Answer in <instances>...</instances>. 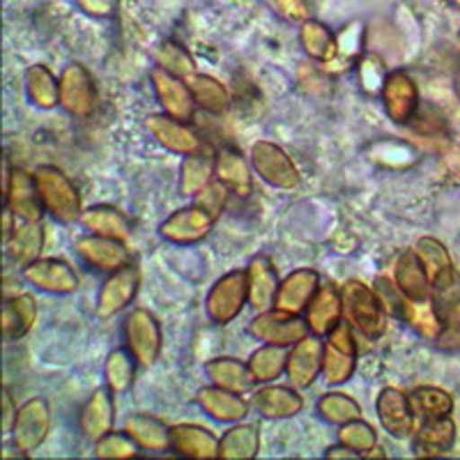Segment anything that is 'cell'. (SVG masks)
<instances>
[{
	"label": "cell",
	"instance_id": "cell-59",
	"mask_svg": "<svg viewBox=\"0 0 460 460\" xmlns=\"http://www.w3.org/2000/svg\"><path fill=\"white\" fill-rule=\"evenodd\" d=\"M3 410H5V414H3V430H5V433H12V429H14V421H16V414H19V408H14V401H12L10 392L3 394Z\"/></svg>",
	"mask_w": 460,
	"mask_h": 460
},
{
	"label": "cell",
	"instance_id": "cell-17",
	"mask_svg": "<svg viewBox=\"0 0 460 460\" xmlns=\"http://www.w3.org/2000/svg\"><path fill=\"white\" fill-rule=\"evenodd\" d=\"M76 253L85 265L94 267L100 272H115V270L129 265V252L125 249V242L94 235V233L76 242Z\"/></svg>",
	"mask_w": 460,
	"mask_h": 460
},
{
	"label": "cell",
	"instance_id": "cell-14",
	"mask_svg": "<svg viewBox=\"0 0 460 460\" xmlns=\"http://www.w3.org/2000/svg\"><path fill=\"white\" fill-rule=\"evenodd\" d=\"M385 111L396 125H410L414 113L419 111V90L410 74L396 69L387 76V84L382 88Z\"/></svg>",
	"mask_w": 460,
	"mask_h": 460
},
{
	"label": "cell",
	"instance_id": "cell-4",
	"mask_svg": "<svg viewBox=\"0 0 460 460\" xmlns=\"http://www.w3.org/2000/svg\"><path fill=\"white\" fill-rule=\"evenodd\" d=\"M357 367V345L352 324L341 323L324 341L323 373L330 385H343L352 377Z\"/></svg>",
	"mask_w": 460,
	"mask_h": 460
},
{
	"label": "cell",
	"instance_id": "cell-56",
	"mask_svg": "<svg viewBox=\"0 0 460 460\" xmlns=\"http://www.w3.org/2000/svg\"><path fill=\"white\" fill-rule=\"evenodd\" d=\"M272 5L286 22H306L309 19V0H272Z\"/></svg>",
	"mask_w": 460,
	"mask_h": 460
},
{
	"label": "cell",
	"instance_id": "cell-27",
	"mask_svg": "<svg viewBox=\"0 0 460 460\" xmlns=\"http://www.w3.org/2000/svg\"><path fill=\"white\" fill-rule=\"evenodd\" d=\"M199 405L203 408V412H208L209 417L217 419V421H240L249 412V402L242 398V394L228 392V389L221 387H208L199 392Z\"/></svg>",
	"mask_w": 460,
	"mask_h": 460
},
{
	"label": "cell",
	"instance_id": "cell-5",
	"mask_svg": "<svg viewBox=\"0 0 460 460\" xmlns=\"http://www.w3.org/2000/svg\"><path fill=\"white\" fill-rule=\"evenodd\" d=\"M309 324L302 323L295 314H286L281 309L262 311L249 323V334L258 341H265L270 345H295L309 336Z\"/></svg>",
	"mask_w": 460,
	"mask_h": 460
},
{
	"label": "cell",
	"instance_id": "cell-45",
	"mask_svg": "<svg viewBox=\"0 0 460 460\" xmlns=\"http://www.w3.org/2000/svg\"><path fill=\"white\" fill-rule=\"evenodd\" d=\"M318 412L323 414L324 421L336 426H343L361 417L359 402L348 394H324L318 401Z\"/></svg>",
	"mask_w": 460,
	"mask_h": 460
},
{
	"label": "cell",
	"instance_id": "cell-25",
	"mask_svg": "<svg viewBox=\"0 0 460 460\" xmlns=\"http://www.w3.org/2000/svg\"><path fill=\"white\" fill-rule=\"evenodd\" d=\"M253 408L267 419H288L302 412L304 398L290 387L270 385L253 394Z\"/></svg>",
	"mask_w": 460,
	"mask_h": 460
},
{
	"label": "cell",
	"instance_id": "cell-47",
	"mask_svg": "<svg viewBox=\"0 0 460 460\" xmlns=\"http://www.w3.org/2000/svg\"><path fill=\"white\" fill-rule=\"evenodd\" d=\"M368 155H371L373 162L382 164V166L389 168H408L417 162V152L402 141H377L368 147Z\"/></svg>",
	"mask_w": 460,
	"mask_h": 460
},
{
	"label": "cell",
	"instance_id": "cell-51",
	"mask_svg": "<svg viewBox=\"0 0 460 460\" xmlns=\"http://www.w3.org/2000/svg\"><path fill=\"white\" fill-rule=\"evenodd\" d=\"M430 302H433L439 320L445 324L449 323L460 311V274L451 281L442 283V286L430 288Z\"/></svg>",
	"mask_w": 460,
	"mask_h": 460
},
{
	"label": "cell",
	"instance_id": "cell-39",
	"mask_svg": "<svg viewBox=\"0 0 460 460\" xmlns=\"http://www.w3.org/2000/svg\"><path fill=\"white\" fill-rule=\"evenodd\" d=\"M26 93L37 109H53L60 104V79L44 65H32L26 72Z\"/></svg>",
	"mask_w": 460,
	"mask_h": 460
},
{
	"label": "cell",
	"instance_id": "cell-6",
	"mask_svg": "<svg viewBox=\"0 0 460 460\" xmlns=\"http://www.w3.org/2000/svg\"><path fill=\"white\" fill-rule=\"evenodd\" d=\"M125 336L137 364L152 367L157 361L159 352H162V330H159L157 318L150 311H131L125 323Z\"/></svg>",
	"mask_w": 460,
	"mask_h": 460
},
{
	"label": "cell",
	"instance_id": "cell-2",
	"mask_svg": "<svg viewBox=\"0 0 460 460\" xmlns=\"http://www.w3.org/2000/svg\"><path fill=\"white\" fill-rule=\"evenodd\" d=\"M37 191H40V200H42L44 209L53 219L63 221V224H72V221L81 219V199L79 191L69 182V178L63 171H58L53 166L37 168L35 172Z\"/></svg>",
	"mask_w": 460,
	"mask_h": 460
},
{
	"label": "cell",
	"instance_id": "cell-15",
	"mask_svg": "<svg viewBox=\"0 0 460 460\" xmlns=\"http://www.w3.org/2000/svg\"><path fill=\"white\" fill-rule=\"evenodd\" d=\"M215 221V217L205 212L200 205H191V208L178 209L175 215L168 217L159 233L172 244H196L209 235Z\"/></svg>",
	"mask_w": 460,
	"mask_h": 460
},
{
	"label": "cell",
	"instance_id": "cell-44",
	"mask_svg": "<svg viewBox=\"0 0 460 460\" xmlns=\"http://www.w3.org/2000/svg\"><path fill=\"white\" fill-rule=\"evenodd\" d=\"M215 178V162L209 157L200 155H191L184 159L182 164V175H180V191L184 196H196L200 189L208 187Z\"/></svg>",
	"mask_w": 460,
	"mask_h": 460
},
{
	"label": "cell",
	"instance_id": "cell-54",
	"mask_svg": "<svg viewBox=\"0 0 460 460\" xmlns=\"http://www.w3.org/2000/svg\"><path fill=\"white\" fill-rule=\"evenodd\" d=\"M376 293L380 297L382 306L389 315H402V302H405V295L401 293V288L396 286V281H389L387 277H377L376 279Z\"/></svg>",
	"mask_w": 460,
	"mask_h": 460
},
{
	"label": "cell",
	"instance_id": "cell-40",
	"mask_svg": "<svg viewBox=\"0 0 460 460\" xmlns=\"http://www.w3.org/2000/svg\"><path fill=\"white\" fill-rule=\"evenodd\" d=\"M405 323L412 327L417 334L426 336V339H438L445 323L439 320L438 311H435L433 302L430 299H410L405 297L402 302V315Z\"/></svg>",
	"mask_w": 460,
	"mask_h": 460
},
{
	"label": "cell",
	"instance_id": "cell-21",
	"mask_svg": "<svg viewBox=\"0 0 460 460\" xmlns=\"http://www.w3.org/2000/svg\"><path fill=\"white\" fill-rule=\"evenodd\" d=\"M320 277L314 270H297V272L288 274L286 281L279 286L277 302L274 309H281L286 314L299 315L311 304L314 295L318 293Z\"/></svg>",
	"mask_w": 460,
	"mask_h": 460
},
{
	"label": "cell",
	"instance_id": "cell-36",
	"mask_svg": "<svg viewBox=\"0 0 460 460\" xmlns=\"http://www.w3.org/2000/svg\"><path fill=\"white\" fill-rule=\"evenodd\" d=\"M258 449H261V430L256 424L233 426L219 439V458L226 460L256 458Z\"/></svg>",
	"mask_w": 460,
	"mask_h": 460
},
{
	"label": "cell",
	"instance_id": "cell-34",
	"mask_svg": "<svg viewBox=\"0 0 460 460\" xmlns=\"http://www.w3.org/2000/svg\"><path fill=\"white\" fill-rule=\"evenodd\" d=\"M125 433L141 449L166 451L171 447V429H166V424L150 414H131L125 421Z\"/></svg>",
	"mask_w": 460,
	"mask_h": 460
},
{
	"label": "cell",
	"instance_id": "cell-30",
	"mask_svg": "<svg viewBox=\"0 0 460 460\" xmlns=\"http://www.w3.org/2000/svg\"><path fill=\"white\" fill-rule=\"evenodd\" d=\"M205 373L217 387L228 389V392L244 394L253 387V376L249 371V364H242L235 357H219L205 364Z\"/></svg>",
	"mask_w": 460,
	"mask_h": 460
},
{
	"label": "cell",
	"instance_id": "cell-19",
	"mask_svg": "<svg viewBox=\"0 0 460 460\" xmlns=\"http://www.w3.org/2000/svg\"><path fill=\"white\" fill-rule=\"evenodd\" d=\"M343 315V295L332 283L320 286L306 306V324L314 336H330L341 324Z\"/></svg>",
	"mask_w": 460,
	"mask_h": 460
},
{
	"label": "cell",
	"instance_id": "cell-52",
	"mask_svg": "<svg viewBox=\"0 0 460 460\" xmlns=\"http://www.w3.org/2000/svg\"><path fill=\"white\" fill-rule=\"evenodd\" d=\"M137 447V442L127 433H106L104 438L94 442V456H100V458H134Z\"/></svg>",
	"mask_w": 460,
	"mask_h": 460
},
{
	"label": "cell",
	"instance_id": "cell-37",
	"mask_svg": "<svg viewBox=\"0 0 460 460\" xmlns=\"http://www.w3.org/2000/svg\"><path fill=\"white\" fill-rule=\"evenodd\" d=\"M299 44L304 47L306 56L314 58V60H318L323 65L334 60L336 49H339L334 32L324 26V23L315 22V19L302 22V28H299Z\"/></svg>",
	"mask_w": 460,
	"mask_h": 460
},
{
	"label": "cell",
	"instance_id": "cell-32",
	"mask_svg": "<svg viewBox=\"0 0 460 460\" xmlns=\"http://www.w3.org/2000/svg\"><path fill=\"white\" fill-rule=\"evenodd\" d=\"M454 442L456 426L449 417L429 419V421H424V426L419 429L414 449H417V456H424V458H429V456H445L449 454Z\"/></svg>",
	"mask_w": 460,
	"mask_h": 460
},
{
	"label": "cell",
	"instance_id": "cell-13",
	"mask_svg": "<svg viewBox=\"0 0 460 460\" xmlns=\"http://www.w3.org/2000/svg\"><path fill=\"white\" fill-rule=\"evenodd\" d=\"M5 205L16 215V219L40 221L42 200L37 191L35 175H28L22 168H5Z\"/></svg>",
	"mask_w": 460,
	"mask_h": 460
},
{
	"label": "cell",
	"instance_id": "cell-16",
	"mask_svg": "<svg viewBox=\"0 0 460 460\" xmlns=\"http://www.w3.org/2000/svg\"><path fill=\"white\" fill-rule=\"evenodd\" d=\"M23 279L35 288L51 295H69L79 288V277L72 267L60 258H44L32 261L23 267Z\"/></svg>",
	"mask_w": 460,
	"mask_h": 460
},
{
	"label": "cell",
	"instance_id": "cell-11",
	"mask_svg": "<svg viewBox=\"0 0 460 460\" xmlns=\"http://www.w3.org/2000/svg\"><path fill=\"white\" fill-rule=\"evenodd\" d=\"M94 84L84 65H67L60 74V106L74 118H88L94 109Z\"/></svg>",
	"mask_w": 460,
	"mask_h": 460
},
{
	"label": "cell",
	"instance_id": "cell-50",
	"mask_svg": "<svg viewBox=\"0 0 460 460\" xmlns=\"http://www.w3.org/2000/svg\"><path fill=\"white\" fill-rule=\"evenodd\" d=\"M357 74H359L361 90L367 94H382V88L387 84V65L377 53H367L357 63Z\"/></svg>",
	"mask_w": 460,
	"mask_h": 460
},
{
	"label": "cell",
	"instance_id": "cell-28",
	"mask_svg": "<svg viewBox=\"0 0 460 460\" xmlns=\"http://www.w3.org/2000/svg\"><path fill=\"white\" fill-rule=\"evenodd\" d=\"M44 244V233L40 221H23L19 226L16 221V228L12 233L10 240L5 242V253L7 261L16 267H26L32 261H37L40 252H42Z\"/></svg>",
	"mask_w": 460,
	"mask_h": 460
},
{
	"label": "cell",
	"instance_id": "cell-31",
	"mask_svg": "<svg viewBox=\"0 0 460 460\" xmlns=\"http://www.w3.org/2000/svg\"><path fill=\"white\" fill-rule=\"evenodd\" d=\"M394 281L405 297L430 299V281L414 249L401 253V258L396 261V270H394Z\"/></svg>",
	"mask_w": 460,
	"mask_h": 460
},
{
	"label": "cell",
	"instance_id": "cell-35",
	"mask_svg": "<svg viewBox=\"0 0 460 460\" xmlns=\"http://www.w3.org/2000/svg\"><path fill=\"white\" fill-rule=\"evenodd\" d=\"M81 221L94 235L113 237V240L120 242L129 240V219L122 215L120 209L111 208V205H94V208L85 209L84 215H81Z\"/></svg>",
	"mask_w": 460,
	"mask_h": 460
},
{
	"label": "cell",
	"instance_id": "cell-42",
	"mask_svg": "<svg viewBox=\"0 0 460 460\" xmlns=\"http://www.w3.org/2000/svg\"><path fill=\"white\" fill-rule=\"evenodd\" d=\"M187 84L189 88H191V93H194V100L200 109L208 111V113L212 115L226 113V109H228L230 104V94L228 90L224 88V84H219V81L212 79V76H205V74L203 76L196 74V76H191Z\"/></svg>",
	"mask_w": 460,
	"mask_h": 460
},
{
	"label": "cell",
	"instance_id": "cell-10",
	"mask_svg": "<svg viewBox=\"0 0 460 460\" xmlns=\"http://www.w3.org/2000/svg\"><path fill=\"white\" fill-rule=\"evenodd\" d=\"M152 88H155L164 113L182 122L194 118V111L199 104H196L194 93H191L187 81L166 72L164 67H155L152 69Z\"/></svg>",
	"mask_w": 460,
	"mask_h": 460
},
{
	"label": "cell",
	"instance_id": "cell-8",
	"mask_svg": "<svg viewBox=\"0 0 460 460\" xmlns=\"http://www.w3.org/2000/svg\"><path fill=\"white\" fill-rule=\"evenodd\" d=\"M138 286H141V272L131 262L111 272V277L102 286L100 297H97V315L106 320L125 311L134 302V297H137Z\"/></svg>",
	"mask_w": 460,
	"mask_h": 460
},
{
	"label": "cell",
	"instance_id": "cell-58",
	"mask_svg": "<svg viewBox=\"0 0 460 460\" xmlns=\"http://www.w3.org/2000/svg\"><path fill=\"white\" fill-rule=\"evenodd\" d=\"M85 14L97 16V19H104V16H111L115 10V0H74Z\"/></svg>",
	"mask_w": 460,
	"mask_h": 460
},
{
	"label": "cell",
	"instance_id": "cell-53",
	"mask_svg": "<svg viewBox=\"0 0 460 460\" xmlns=\"http://www.w3.org/2000/svg\"><path fill=\"white\" fill-rule=\"evenodd\" d=\"M226 200H228V189L217 180V182H209L208 187L200 189L199 194H196V205L209 212V215L219 219V215L224 212L226 208Z\"/></svg>",
	"mask_w": 460,
	"mask_h": 460
},
{
	"label": "cell",
	"instance_id": "cell-43",
	"mask_svg": "<svg viewBox=\"0 0 460 460\" xmlns=\"http://www.w3.org/2000/svg\"><path fill=\"white\" fill-rule=\"evenodd\" d=\"M288 367V352L283 345H270L256 350L249 359V371H252L256 382H272L286 371Z\"/></svg>",
	"mask_w": 460,
	"mask_h": 460
},
{
	"label": "cell",
	"instance_id": "cell-1",
	"mask_svg": "<svg viewBox=\"0 0 460 460\" xmlns=\"http://www.w3.org/2000/svg\"><path fill=\"white\" fill-rule=\"evenodd\" d=\"M343 295V314L348 323L367 339H380L387 332V311L377 297L376 288L367 283L348 281L341 290Z\"/></svg>",
	"mask_w": 460,
	"mask_h": 460
},
{
	"label": "cell",
	"instance_id": "cell-46",
	"mask_svg": "<svg viewBox=\"0 0 460 460\" xmlns=\"http://www.w3.org/2000/svg\"><path fill=\"white\" fill-rule=\"evenodd\" d=\"M134 355L129 350H113L106 359V385L113 394H125L134 385Z\"/></svg>",
	"mask_w": 460,
	"mask_h": 460
},
{
	"label": "cell",
	"instance_id": "cell-49",
	"mask_svg": "<svg viewBox=\"0 0 460 460\" xmlns=\"http://www.w3.org/2000/svg\"><path fill=\"white\" fill-rule=\"evenodd\" d=\"M339 442L345 445L348 449L357 451L359 456H368L377 445L376 430L367 424V421H361V419H355V421H348L339 429Z\"/></svg>",
	"mask_w": 460,
	"mask_h": 460
},
{
	"label": "cell",
	"instance_id": "cell-55",
	"mask_svg": "<svg viewBox=\"0 0 460 460\" xmlns=\"http://www.w3.org/2000/svg\"><path fill=\"white\" fill-rule=\"evenodd\" d=\"M410 127H412L417 134H424V137H439V134L445 131V115L439 113L438 109L426 106V109H419L417 113H414Z\"/></svg>",
	"mask_w": 460,
	"mask_h": 460
},
{
	"label": "cell",
	"instance_id": "cell-48",
	"mask_svg": "<svg viewBox=\"0 0 460 460\" xmlns=\"http://www.w3.org/2000/svg\"><path fill=\"white\" fill-rule=\"evenodd\" d=\"M157 63L159 67H164L166 72L175 74L180 79L189 81L191 76H196V63L194 58L184 51V47L175 42H164L157 51Z\"/></svg>",
	"mask_w": 460,
	"mask_h": 460
},
{
	"label": "cell",
	"instance_id": "cell-41",
	"mask_svg": "<svg viewBox=\"0 0 460 460\" xmlns=\"http://www.w3.org/2000/svg\"><path fill=\"white\" fill-rule=\"evenodd\" d=\"M408 398L414 417H421L424 421L449 417L451 410H454V398H451V394L439 387H419Z\"/></svg>",
	"mask_w": 460,
	"mask_h": 460
},
{
	"label": "cell",
	"instance_id": "cell-9",
	"mask_svg": "<svg viewBox=\"0 0 460 460\" xmlns=\"http://www.w3.org/2000/svg\"><path fill=\"white\" fill-rule=\"evenodd\" d=\"M49 429H51V412L44 398H31L23 402L16 414L14 429H12V439L14 447L23 454H31L47 439Z\"/></svg>",
	"mask_w": 460,
	"mask_h": 460
},
{
	"label": "cell",
	"instance_id": "cell-57",
	"mask_svg": "<svg viewBox=\"0 0 460 460\" xmlns=\"http://www.w3.org/2000/svg\"><path fill=\"white\" fill-rule=\"evenodd\" d=\"M435 341L447 352L460 350V311L442 327V332H439V336Z\"/></svg>",
	"mask_w": 460,
	"mask_h": 460
},
{
	"label": "cell",
	"instance_id": "cell-18",
	"mask_svg": "<svg viewBox=\"0 0 460 460\" xmlns=\"http://www.w3.org/2000/svg\"><path fill=\"white\" fill-rule=\"evenodd\" d=\"M323 357H324V343L323 341L306 336L288 355V380L293 382L295 389H309L315 382V377L323 371Z\"/></svg>",
	"mask_w": 460,
	"mask_h": 460
},
{
	"label": "cell",
	"instance_id": "cell-38",
	"mask_svg": "<svg viewBox=\"0 0 460 460\" xmlns=\"http://www.w3.org/2000/svg\"><path fill=\"white\" fill-rule=\"evenodd\" d=\"M364 37H367V32H364L361 22H352V23H348V26L341 28V32L336 35V42H339L336 56H334V60H330V63L324 65V69H327L330 74H343V72H348L352 65L359 63L357 58L361 56Z\"/></svg>",
	"mask_w": 460,
	"mask_h": 460
},
{
	"label": "cell",
	"instance_id": "cell-7",
	"mask_svg": "<svg viewBox=\"0 0 460 460\" xmlns=\"http://www.w3.org/2000/svg\"><path fill=\"white\" fill-rule=\"evenodd\" d=\"M252 164L256 172L277 189H295L299 184V171L286 150L270 141H258L252 147Z\"/></svg>",
	"mask_w": 460,
	"mask_h": 460
},
{
	"label": "cell",
	"instance_id": "cell-29",
	"mask_svg": "<svg viewBox=\"0 0 460 460\" xmlns=\"http://www.w3.org/2000/svg\"><path fill=\"white\" fill-rule=\"evenodd\" d=\"M414 253L419 256L421 265L426 270V277H429L430 288L442 286V283L451 281V279L458 277L454 262H451L449 252L442 242H438L435 237H424L414 244Z\"/></svg>",
	"mask_w": 460,
	"mask_h": 460
},
{
	"label": "cell",
	"instance_id": "cell-20",
	"mask_svg": "<svg viewBox=\"0 0 460 460\" xmlns=\"http://www.w3.org/2000/svg\"><path fill=\"white\" fill-rule=\"evenodd\" d=\"M246 286H249V304L258 314L272 309L279 293L277 267L267 256H256L246 267Z\"/></svg>",
	"mask_w": 460,
	"mask_h": 460
},
{
	"label": "cell",
	"instance_id": "cell-26",
	"mask_svg": "<svg viewBox=\"0 0 460 460\" xmlns=\"http://www.w3.org/2000/svg\"><path fill=\"white\" fill-rule=\"evenodd\" d=\"M111 394H113L111 389H97L81 410V433L94 442L113 429V398H111Z\"/></svg>",
	"mask_w": 460,
	"mask_h": 460
},
{
	"label": "cell",
	"instance_id": "cell-33",
	"mask_svg": "<svg viewBox=\"0 0 460 460\" xmlns=\"http://www.w3.org/2000/svg\"><path fill=\"white\" fill-rule=\"evenodd\" d=\"M37 320V304L31 295H14L3 304V336L14 341L26 336Z\"/></svg>",
	"mask_w": 460,
	"mask_h": 460
},
{
	"label": "cell",
	"instance_id": "cell-60",
	"mask_svg": "<svg viewBox=\"0 0 460 460\" xmlns=\"http://www.w3.org/2000/svg\"><path fill=\"white\" fill-rule=\"evenodd\" d=\"M327 458L330 460H350V458H359V454L352 449H348L345 445H341V447H332V449L327 451Z\"/></svg>",
	"mask_w": 460,
	"mask_h": 460
},
{
	"label": "cell",
	"instance_id": "cell-23",
	"mask_svg": "<svg viewBox=\"0 0 460 460\" xmlns=\"http://www.w3.org/2000/svg\"><path fill=\"white\" fill-rule=\"evenodd\" d=\"M215 178L228 189L230 194L246 199L253 191V175L252 168L246 164L237 150H221L215 159Z\"/></svg>",
	"mask_w": 460,
	"mask_h": 460
},
{
	"label": "cell",
	"instance_id": "cell-22",
	"mask_svg": "<svg viewBox=\"0 0 460 460\" xmlns=\"http://www.w3.org/2000/svg\"><path fill=\"white\" fill-rule=\"evenodd\" d=\"M376 410L382 426L387 429L389 435H394V438H405V435L412 433L414 412L410 408V398L402 392H398L394 387L382 389L380 396H377Z\"/></svg>",
	"mask_w": 460,
	"mask_h": 460
},
{
	"label": "cell",
	"instance_id": "cell-24",
	"mask_svg": "<svg viewBox=\"0 0 460 460\" xmlns=\"http://www.w3.org/2000/svg\"><path fill=\"white\" fill-rule=\"evenodd\" d=\"M171 447L184 458H219L217 435L194 424L171 429Z\"/></svg>",
	"mask_w": 460,
	"mask_h": 460
},
{
	"label": "cell",
	"instance_id": "cell-12",
	"mask_svg": "<svg viewBox=\"0 0 460 460\" xmlns=\"http://www.w3.org/2000/svg\"><path fill=\"white\" fill-rule=\"evenodd\" d=\"M146 127L152 137L157 138L159 146L175 152V155L191 157V155H200L205 150L203 138L194 129H189L187 122L175 120L171 115H150L146 120Z\"/></svg>",
	"mask_w": 460,
	"mask_h": 460
},
{
	"label": "cell",
	"instance_id": "cell-3",
	"mask_svg": "<svg viewBox=\"0 0 460 460\" xmlns=\"http://www.w3.org/2000/svg\"><path fill=\"white\" fill-rule=\"evenodd\" d=\"M249 302V286H246V272H228L212 286L205 299V311L209 320L217 324H228L242 314L244 304Z\"/></svg>",
	"mask_w": 460,
	"mask_h": 460
}]
</instances>
